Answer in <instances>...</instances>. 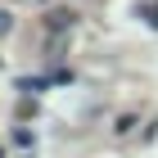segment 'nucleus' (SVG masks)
<instances>
[{
  "instance_id": "f257e3e1",
  "label": "nucleus",
  "mask_w": 158,
  "mask_h": 158,
  "mask_svg": "<svg viewBox=\"0 0 158 158\" xmlns=\"http://www.w3.org/2000/svg\"><path fill=\"white\" fill-rule=\"evenodd\" d=\"M140 14H145L149 23H154V27H158V0H154V5H145V9H140Z\"/></svg>"
}]
</instances>
